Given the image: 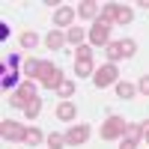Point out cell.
Returning <instances> with one entry per match:
<instances>
[{"label":"cell","mask_w":149,"mask_h":149,"mask_svg":"<svg viewBox=\"0 0 149 149\" xmlns=\"http://www.w3.org/2000/svg\"><path fill=\"white\" fill-rule=\"evenodd\" d=\"M39 66H42V63H39V60H33V57H30V60H24V74H30V78H36V72H39Z\"/></svg>","instance_id":"obj_21"},{"label":"cell","mask_w":149,"mask_h":149,"mask_svg":"<svg viewBox=\"0 0 149 149\" xmlns=\"http://www.w3.org/2000/svg\"><path fill=\"white\" fill-rule=\"evenodd\" d=\"M24 143H27V146H39V143H42V131H39V128H27Z\"/></svg>","instance_id":"obj_18"},{"label":"cell","mask_w":149,"mask_h":149,"mask_svg":"<svg viewBox=\"0 0 149 149\" xmlns=\"http://www.w3.org/2000/svg\"><path fill=\"white\" fill-rule=\"evenodd\" d=\"M98 18H104L107 24H131L134 9H131V6H119V3H104Z\"/></svg>","instance_id":"obj_1"},{"label":"cell","mask_w":149,"mask_h":149,"mask_svg":"<svg viewBox=\"0 0 149 149\" xmlns=\"http://www.w3.org/2000/svg\"><path fill=\"white\" fill-rule=\"evenodd\" d=\"M116 95L128 102V98H134V95H137V86H134V84H128V81H116Z\"/></svg>","instance_id":"obj_15"},{"label":"cell","mask_w":149,"mask_h":149,"mask_svg":"<svg viewBox=\"0 0 149 149\" xmlns=\"http://www.w3.org/2000/svg\"><path fill=\"white\" fill-rule=\"evenodd\" d=\"M45 45L51 48V51H60V48L66 45V33H60V30H51V33L45 36Z\"/></svg>","instance_id":"obj_14"},{"label":"cell","mask_w":149,"mask_h":149,"mask_svg":"<svg viewBox=\"0 0 149 149\" xmlns=\"http://www.w3.org/2000/svg\"><path fill=\"white\" fill-rule=\"evenodd\" d=\"M36 78L45 90H60V84H63V69L54 66V63H42L39 72H36Z\"/></svg>","instance_id":"obj_2"},{"label":"cell","mask_w":149,"mask_h":149,"mask_svg":"<svg viewBox=\"0 0 149 149\" xmlns=\"http://www.w3.org/2000/svg\"><path fill=\"white\" fill-rule=\"evenodd\" d=\"M143 140L149 143V122H143Z\"/></svg>","instance_id":"obj_26"},{"label":"cell","mask_w":149,"mask_h":149,"mask_svg":"<svg viewBox=\"0 0 149 149\" xmlns=\"http://www.w3.org/2000/svg\"><path fill=\"white\" fill-rule=\"evenodd\" d=\"M78 15L81 18H98V3H95V0H84V3H78Z\"/></svg>","instance_id":"obj_13"},{"label":"cell","mask_w":149,"mask_h":149,"mask_svg":"<svg viewBox=\"0 0 149 149\" xmlns=\"http://www.w3.org/2000/svg\"><path fill=\"white\" fill-rule=\"evenodd\" d=\"M74 116H78V107H74V102H60V104H57V119L72 122Z\"/></svg>","instance_id":"obj_12"},{"label":"cell","mask_w":149,"mask_h":149,"mask_svg":"<svg viewBox=\"0 0 149 149\" xmlns=\"http://www.w3.org/2000/svg\"><path fill=\"white\" fill-rule=\"evenodd\" d=\"M24 134H27V128L18 125L15 119H3L0 122V137L3 140H24Z\"/></svg>","instance_id":"obj_9"},{"label":"cell","mask_w":149,"mask_h":149,"mask_svg":"<svg viewBox=\"0 0 149 149\" xmlns=\"http://www.w3.org/2000/svg\"><path fill=\"white\" fill-rule=\"evenodd\" d=\"M39 110H42V102H39V98H33V102L24 107V113H27L30 119H36V116H39Z\"/></svg>","instance_id":"obj_22"},{"label":"cell","mask_w":149,"mask_h":149,"mask_svg":"<svg viewBox=\"0 0 149 149\" xmlns=\"http://www.w3.org/2000/svg\"><path fill=\"white\" fill-rule=\"evenodd\" d=\"M137 93L149 95V74H143V78H140V84H137Z\"/></svg>","instance_id":"obj_24"},{"label":"cell","mask_w":149,"mask_h":149,"mask_svg":"<svg viewBox=\"0 0 149 149\" xmlns=\"http://www.w3.org/2000/svg\"><path fill=\"white\" fill-rule=\"evenodd\" d=\"M63 146H69L66 143V134H48V149H63Z\"/></svg>","instance_id":"obj_17"},{"label":"cell","mask_w":149,"mask_h":149,"mask_svg":"<svg viewBox=\"0 0 149 149\" xmlns=\"http://www.w3.org/2000/svg\"><path fill=\"white\" fill-rule=\"evenodd\" d=\"M110 27H113V24H107L104 18H95L86 39H90L93 45H104V48H107V45H110Z\"/></svg>","instance_id":"obj_4"},{"label":"cell","mask_w":149,"mask_h":149,"mask_svg":"<svg viewBox=\"0 0 149 149\" xmlns=\"http://www.w3.org/2000/svg\"><path fill=\"white\" fill-rule=\"evenodd\" d=\"M134 51H137V42H134V39L110 42V45H107V60H110V63H116V60H122V57H131Z\"/></svg>","instance_id":"obj_6"},{"label":"cell","mask_w":149,"mask_h":149,"mask_svg":"<svg viewBox=\"0 0 149 149\" xmlns=\"http://www.w3.org/2000/svg\"><path fill=\"white\" fill-rule=\"evenodd\" d=\"M86 36H90L86 30H81V27H72V30L66 33V42H72V45H78V48H81V42L86 39Z\"/></svg>","instance_id":"obj_16"},{"label":"cell","mask_w":149,"mask_h":149,"mask_svg":"<svg viewBox=\"0 0 149 149\" xmlns=\"http://www.w3.org/2000/svg\"><path fill=\"white\" fill-rule=\"evenodd\" d=\"M119 149H137V140H131V137H122Z\"/></svg>","instance_id":"obj_25"},{"label":"cell","mask_w":149,"mask_h":149,"mask_svg":"<svg viewBox=\"0 0 149 149\" xmlns=\"http://www.w3.org/2000/svg\"><path fill=\"white\" fill-rule=\"evenodd\" d=\"M125 128H128V122L122 116H107L104 125H102V140H116L125 134Z\"/></svg>","instance_id":"obj_7"},{"label":"cell","mask_w":149,"mask_h":149,"mask_svg":"<svg viewBox=\"0 0 149 149\" xmlns=\"http://www.w3.org/2000/svg\"><path fill=\"white\" fill-rule=\"evenodd\" d=\"M116 81H119L116 63H107V66H102V69H95V74H93V84L98 86V90H104V86H116Z\"/></svg>","instance_id":"obj_3"},{"label":"cell","mask_w":149,"mask_h":149,"mask_svg":"<svg viewBox=\"0 0 149 149\" xmlns=\"http://www.w3.org/2000/svg\"><path fill=\"white\" fill-rule=\"evenodd\" d=\"M21 45L24 48H36V45H39V36H36L33 30H24L21 33Z\"/></svg>","instance_id":"obj_19"},{"label":"cell","mask_w":149,"mask_h":149,"mask_svg":"<svg viewBox=\"0 0 149 149\" xmlns=\"http://www.w3.org/2000/svg\"><path fill=\"white\" fill-rule=\"evenodd\" d=\"M74 72H78V78H90V74H95L93 69V51L86 45L78 48V57H74Z\"/></svg>","instance_id":"obj_5"},{"label":"cell","mask_w":149,"mask_h":149,"mask_svg":"<svg viewBox=\"0 0 149 149\" xmlns=\"http://www.w3.org/2000/svg\"><path fill=\"white\" fill-rule=\"evenodd\" d=\"M72 21H74V9L72 6H60L54 12V24H57V27H69Z\"/></svg>","instance_id":"obj_11"},{"label":"cell","mask_w":149,"mask_h":149,"mask_svg":"<svg viewBox=\"0 0 149 149\" xmlns=\"http://www.w3.org/2000/svg\"><path fill=\"white\" fill-rule=\"evenodd\" d=\"M33 98H36V86H33L30 81H24V84L18 86V90L9 95V104H12V107H27V104L33 102Z\"/></svg>","instance_id":"obj_8"},{"label":"cell","mask_w":149,"mask_h":149,"mask_svg":"<svg viewBox=\"0 0 149 149\" xmlns=\"http://www.w3.org/2000/svg\"><path fill=\"white\" fill-rule=\"evenodd\" d=\"M60 95H63V102H69V98L74 95V81H63L60 84V90H57Z\"/></svg>","instance_id":"obj_20"},{"label":"cell","mask_w":149,"mask_h":149,"mask_svg":"<svg viewBox=\"0 0 149 149\" xmlns=\"http://www.w3.org/2000/svg\"><path fill=\"white\" fill-rule=\"evenodd\" d=\"M15 81H18V74H15V72L3 74V90H9V86H15Z\"/></svg>","instance_id":"obj_23"},{"label":"cell","mask_w":149,"mask_h":149,"mask_svg":"<svg viewBox=\"0 0 149 149\" xmlns=\"http://www.w3.org/2000/svg\"><path fill=\"white\" fill-rule=\"evenodd\" d=\"M86 140H90V125H84V122H78V125H72L66 131V143L69 146H81Z\"/></svg>","instance_id":"obj_10"}]
</instances>
